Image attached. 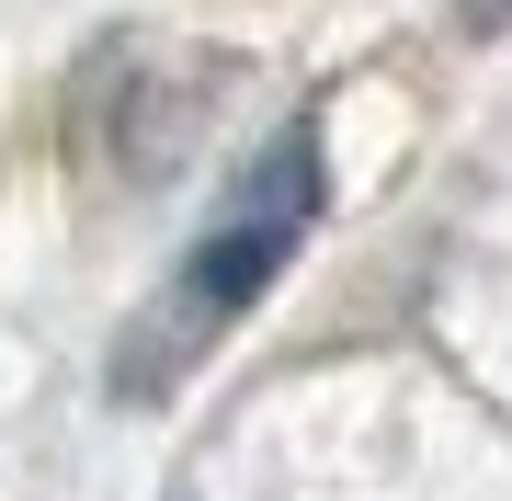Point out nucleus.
Here are the masks:
<instances>
[{
	"label": "nucleus",
	"mask_w": 512,
	"mask_h": 501,
	"mask_svg": "<svg viewBox=\"0 0 512 501\" xmlns=\"http://www.w3.org/2000/svg\"><path fill=\"white\" fill-rule=\"evenodd\" d=\"M319 205H330V171H319V126L296 114V126L262 149L251 171L228 183L217 205V228L183 251V274L160 285V308H148V353H126V388H160V376H183L205 342L228 331L239 308H262V285L296 262V240L319 228Z\"/></svg>",
	"instance_id": "obj_1"
},
{
	"label": "nucleus",
	"mask_w": 512,
	"mask_h": 501,
	"mask_svg": "<svg viewBox=\"0 0 512 501\" xmlns=\"http://www.w3.org/2000/svg\"><path fill=\"white\" fill-rule=\"evenodd\" d=\"M456 23H467V35H501V23H512V0H456Z\"/></svg>",
	"instance_id": "obj_2"
}]
</instances>
